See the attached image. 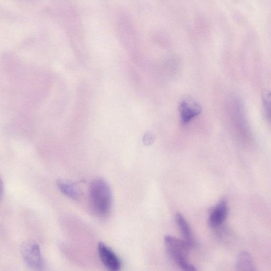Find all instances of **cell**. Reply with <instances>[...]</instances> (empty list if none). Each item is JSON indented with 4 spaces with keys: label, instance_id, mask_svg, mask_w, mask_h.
Masks as SVG:
<instances>
[{
    "label": "cell",
    "instance_id": "6da1fadb",
    "mask_svg": "<svg viewBox=\"0 0 271 271\" xmlns=\"http://www.w3.org/2000/svg\"><path fill=\"white\" fill-rule=\"evenodd\" d=\"M92 207L99 217H104L109 214L112 202V193L107 182L102 179L94 180L90 186Z\"/></svg>",
    "mask_w": 271,
    "mask_h": 271
},
{
    "label": "cell",
    "instance_id": "7a4b0ae2",
    "mask_svg": "<svg viewBox=\"0 0 271 271\" xmlns=\"http://www.w3.org/2000/svg\"><path fill=\"white\" fill-rule=\"evenodd\" d=\"M164 242L168 255L183 271H196V268L188 261L190 247L184 240L167 235L164 238Z\"/></svg>",
    "mask_w": 271,
    "mask_h": 271
},
{
    "label": "cell",
    "instance_id": "3957f363",
    "mask_svg": "<svg viewBox=\"0 0 271 271\" xmlns=\"http://www.w3.org/2000/svg\"><path fill=\"white\" fill-rule=\"evenodd\" d=\"M21 253L28 266L34 270L43 268V260L39 247L34 241L29 240L21 245Z\"/></svg>",
    "mask_w": 271,
    "mask_h": 271
},
{
    "label": "cell",
    "instance_id": "277c9868",
    "mask_svg": "<svg viewBox=\"0 0 271 271\" xmlns=\"http://www.w3.org/2000/svg\"><path fill=\"white\" fill-rule=\"evenodd\" d=\"M179 110L182 123L187 124L201 114L202 108L193 98L187 97L180 102Z\"/></svg>",
    "mask_w": 271,
    "mask_h": 271
},
{
    "label": "cell",
    "instance_id": "5b68a950",
    "mask_svg": "<svg viewBox=\"0 0 271 271\" xmlns=\"http://www.w3.org/2000/svg\"><path fill=\"white\" fill-rule=\"evenodd\" d=\"M98 251L100 259L109 271H119L121 263L115 253L103 243H99Z\"/></svg>",
    "mask_w": 271,
    "mask_h": 271
},
{
    "label": "cell",
    "instance_id": "8992f818",
    "mask_svg": "<svg viewBox=\"0 0 271 271\" xmlns=\"http://www.w3.org/2000/svg\"><path fill=\"white\" fill-rule=\"evenodd\" d=\"M228 213L227 201L225 199H222L210 212L209 217L210 226L213 228L220 227L227 219Z\"/></svg>",
    "mask_w": 271,
    "mask_h": 271
},
{
    "label": "cell",
    "instance_id": "52a82bcc",
    "mask_svg": "<svg viewBox=\"0 0 271 271\" xmlns=\"http://www.w3.org/2000/svg\"><path fill=\"white\" fill-rule=\"evenodd\" d=\"M175 219L183 237H184V240L190 247V249L192 248L195 246L196 240L189 224L184 216L180 213L176 214Z\"/></svg>",
    "mask_w": 271,
    "mask_h": 271
},
{
    "label": "cell",
    "instance_id": "ba28073f",
    "mask_svg": "<svg viewBox=\"0 0 271 271\" xmlns=\"http://www.w3.org/2000/svg\"><path fill=\"white\" fill-rule=\"evenodd\" d=\"M237 271H256L254 261L247 252H241L238 255L236 263Z\"/></svg>",
    "mask_w": 271,
    "mask_h": 271
},
{
    "label": "cell",
    "instance_id": "9c48e42d",
    "mask_svg": "<svg viewBox=\"0 0 271 271\" xmlns=\"http://www.w3.org/2000/svg\"><path fill=\"white\" fill-rule=\"evenodd\" d=\"M57 185L59 189L64 195L75 200L79 198L80 193L71 182L67 180H59Z\"/></svg>",
    "mask_w": 271,
    "mask_h": 271
},
{
    "label": "cell",
    "instance_id": "30bf717a",
    "mask_svg": "<svg viewBox=\"0 0 271 271\" xmlns=\"http://www.w3.org/2000/svg\"><path fill=\"white\" fill-rule=\"evenodd\" d=\"M262 99L264 116L267 119L270 120L271 110V96L270 92L267 90L264 91L262 93Z\"/></svg>",
    "mask_w": 271,
    "mask_h": 271
},
{
    "label": "cell",
    "instance_id": "8fae6325",
    "mask_svg": "<svg viewBox=\"0 0 271 271\" xmlns=\"http://www.w3.org/2000/svg\"><path fill=\"white\" fill-rule=\"evenodd\" d=\"M155 139V136L152 132H146L143 137V143L146 146H150L154 143Z\"/></svg>",
    "mask_w": 271,
    "mask_h": 271
},
{
    "label": "cell",
    "instance_id": "7c38bea8",
    "mask_svg": "<svg viewBox=\"0 0 271 271\" xmlns=\"http://www.w3.org/2000/svg\"><path fill=\"white\" fill-rule=\"evenodd\" d=\"M3 192V182L1 178H0V198H1Z\"/></svg>",
    "mask_w": 271,
    "mask_h": 271
}]
</instances>
